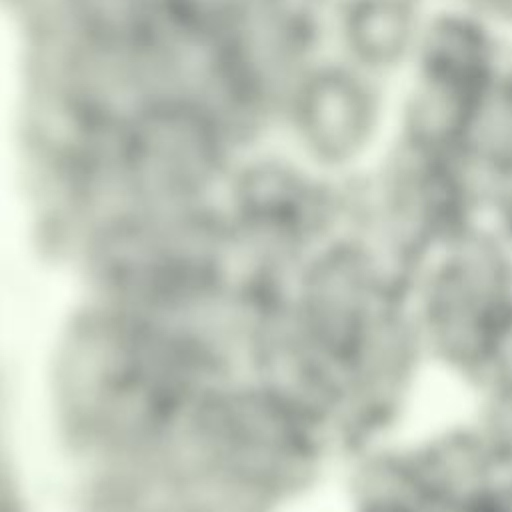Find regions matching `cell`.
Returning a JSON list of instances; mask_svg holds the SVG:
<instances>
[{"label":"cell","mask_w":512,"mask_h":512,"mask_svg":"<svg viewBox=\"0 0 512 512\" xmlns=\"http://www.w3.org/2000/svg\"><path fill=\"white\" fill-rule=\"evenodd\" d=\"M374 110V100L356 80L326 74L306 88L298 112L316 154L334 166H350L372 142Z\"/></svg>","instance_id":"obj_7"},{"label":"cell","mask_w":512,"mask_h":512,"mask_svg":"<svg viewBox=\"0 0 512 512\" xmlns=\"http://www.w3.org/2000/svg\"><path fill=\"white\" fill-rule=\"evenodd\" d=\"M408 272L360 232L318 244L294 282L292 320L320 350L346 358L370 322L406 298Z\"/></svg>","instance_id":"obj_3"},{"label":"cell","mask_w":512,"mask_h":512,"mask_svg":"<svg viewBox=\"0 0 512 512\" xmlns=\"http://www.w3.org/2000/svg\"><path fill=\"white\" fill-rule=\"evenodd\" d=\"M462 410L500 468L512 470V374L494 370L470 386Z\"/></svg>","instance_id":"obj_8"},{"label":"cell","mask_w":512,"mask_h":512,"mask_svg":"<svg viewBox=\"0 0 512 512\" xmlns=\"http://www.w3.org/2000/svg\"><path fill=\"white\" fill-rule=\"evenodd\" d=\"M404 436L432 504H480L504 474L468 422L462 398L456 410L424 416Z\"/></svg>","instance_id":"obj_4"},{"label":"cell","mask_w":512,"mask_h":512,"mask_svg":"<svg viewBox=\"0 0 512 512\" xmlns=\"http://www.w3.org/2000/svg\"><path fill=\"white\" fill-rule=\"evenodd\" d=\"M438 384L406 298L388 306L342 360L340 450L366 438L406 434Z\"/></svg>","instance_id":"obj_2"},{"label":"cell","mask_w":512,"mask_h":512,"mask_svg":"<svg viewBox=\"0 0 512 512\" xmlns=\"http://www.w3.org/2000/svg\"><path fill=\"white\" fill-rule=\"evenodd\" d=\"M428 512H488L484 502L480 504H466V506H450V504H432Z\"/></svg>","instance_id":"obj_10"},{"label":"cell","mask_w":512,"mask_h":512,"mask_svg":"<svg viewBox=\"0 0 512 512\" xmlns=\"http://www.w3.org/2000/svg\"><path fill=\"white\" fill-rule=\"evenodd\" d=\"M498 370H504V372L512 374V328H510L508 338H506V342H504V348H502V356H500Z\"/></svg>","instance_id":"obj_11"},{"label":"cell","mask_w":512,"mask_h":512,"mask_svg":"<svg viewBox=\"0 0 512 512\" xmlns=\"http://www.w3.org/2000/svg\"><path fill=\"white\" fill-rule=\"evenodd\" d=\"M498 28L512 30V0H448Z\"/></svg>","instance_id":"obj_9"},{"label":"cell","mask_w":512,"mask_h":512,"mask_svg":"<svg viewBox=\"0 0 512 512\" xmlns=\"http://www.w3.org/2000/svg\"><path fill=\"white\" fill-rule=\"evenodd\" d=\"M92 42L164 44L224 32L238 14L234 0H74Z\"/></svg>","instance_id":"obj_5"},{"label":"cell","mask_w":512,"mask_h":512,"mask_svg":"<svg viewBox=\"0 0 512 512\" xmlns=\"http://www.w3.org/2000/svg\"><path fill=\"white\" fill-rule=\"evenodd\" d=\"M406 306L438 380L464 394L498 370L512 328V252L476 218L410 274Z\"/></svg>","instance_id":"obj_1"},{"label":"cell","mask_w":512,"mask_h":512,"mask_svg":"<svg viewBox=\"0 0 512 512\" xmlns=\"http://www.w3.org/2000/svg\"><path fill=\"white\" fill-rule=\"evenodd\" d=\"M338 470L344 512H428L432 508L404 434L344 446Z\"/></svg>","instance_id":"obj_6"}]
</instances>
